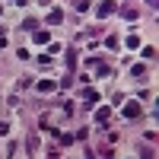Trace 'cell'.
I'll return each instance as SVG.
<instances>
[{"instance_id":"6da1fadb","label":"cell","mask_w":159,"mask_h":159,"mask_svg":"<svg viewBox=\"0 0 159 159\" xmlns=\"http://www.w3.org/2000/svg\"><path fill=\"white\" fill-rule=\"evenodd\" d=\"M48 22H61V10H51L48 13Z\"/></svg>"},{"instance_id":"7a4b0ae2","label":"cell","mask_w":159,"mask_h":159,"mask_svg":"<svg viewBox=\"0 0 159 159\" xmlns=\"http://www.w3.org/2000/svg\"><path fill=\"white\" fill-rule=\"evenodd\" d=\"M124 115H130V118H134V115H140V108H137V105H134V102H130V105H127V108H124Z\"/></svg>"}]
</instances>
